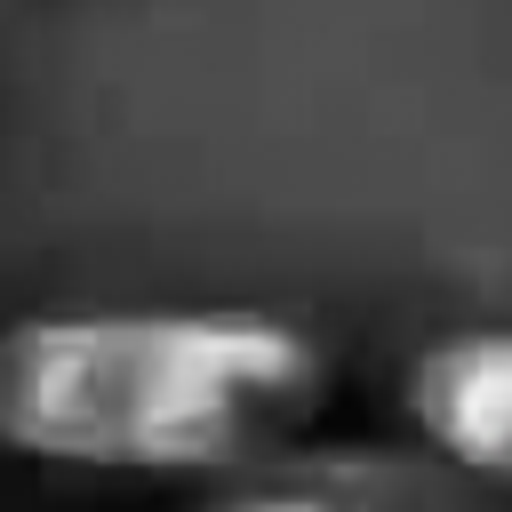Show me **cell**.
<instances>
[{"label": "cell", "instance_id": "cell-1", "mask_svg": "<svg viewBox=\"0 0 512 512\" xmlns=\"http://www.w3.org/2000/svg\"><path fill=\"white\" fill-rule=\"evenodd\" d=\"M328 352L272 312H48L0 336V440L64 472L248 480L304 448Z\"/></svg>", "mask_w": 512, "mask_h": 512}, {"label": "cell", "instance_id": "cell-2", "mask_svg": "<svg viewBox=\"0 0 512 512\" xmlns=\"http://www.w3.org/2000/svg\"><path fill=\"white\" fill-rule=\"evenodd\" d=\"M408 416L448 472L512 496V328H456L424 344L408 368Z\"/></svg>", "mask_w": 512, "mask_h": 512}, {"label": "cell", "instance_id": "cell-3", "mask_svg": "<svg viewBox=\"0 0 512 512\" xmlns=\"http://www.w3.org/2000/svg\"><path fill=\"white\" fill-rule=\"evenodd\" d=\"M472 480L408 456H376V448H288L280 464L224 480L200 512H480L464 496Z\"/></svg>", "mask_w": 512, "mask_h": 512}]
</instances>
